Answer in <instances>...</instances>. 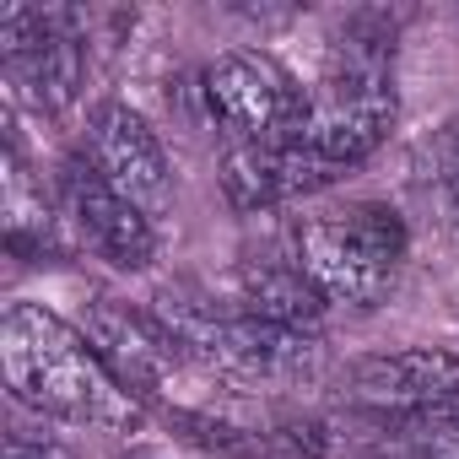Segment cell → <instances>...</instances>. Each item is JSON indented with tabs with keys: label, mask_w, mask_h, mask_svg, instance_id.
<instances>
[{
	"label": "cell",
	"mask_w": 459,
	"mask_h": 459,
	"mask_svg": "<svg viewBox=\"0 0 459 459\" xmlns=\"http://www.w3.org/2000/svg\"><path fill=\"white\" fill-rule=\"evenodd\" d=\"M287 255L314 281V292L325 303L378 308L400 281V265L411 255V233H405L394 205L346 200V205H325V211L298 216L287 233Z\"/></svg>",
	"instance_id": "obj_2"
},
{
	"label": "cell",
	"mask_w": 459,
	"mask_h": 459,
	"mask_svg": "<svg viewBox=\"0 0 459 459\" xmlns=\"http://www.w3.org/2000/svg\"><path fill=\"white\" fill-rule=\"evenodd\" d=\"M82 335L92 341V351L108 362V373L135 394V400H152L162 394V384L178 373V368H195L184 341L173 335V325L152 308H135V303H119V298H98L87 308V325Z\"/></svg>",
	"instance_id": "obj_9"
},
{
	"label": "cell",
	"mask_w": 459,
	"mask_h": 459,
	"mask_svg": "<svg viewBox=\"0 0 459 459\" xmlns=\"http://www.w3.org/2000/svg\"><path fill=\"white\" fill-rule=\"evenodd\" d=\"M0 60H6V76L49 114H65L82 98L87 44L71 12L6 6L0 12Z\"/></svg>",
	"instance_id": "obj_7"
},
{
	"label": "cell",
	"mask_w": 459,
	"mask_h": 459,
	"mask_svg": "<svg viewBox=\"0 0 459 459\" xmlns=\"http://www.w3.org/2000/svg\"><path fill=\"white\" fill-rule=\"evenodd\" d=\"M330 184L335 173L303 141H227L221 152V189L238 211H276Z\"/></svg>",
	"instance_id": "obj_11"
},
{
	"label": "cell",
	"mask_w": 459,
	"mask_h": 459,
	"mask_svg": "<svg viewBox=\"0 0 459 459\" xmlns=\"http://www.w3.org/2000/svg\"><path fill=\"white\" fill-rule=\"evenodd\" d=\"M384 454L389 459H459V411H427V416H378Z\"/></svg>",
	"instance_id": "obj_13"
},
{
	"label": "cell",
	"mask_w": 459,
	"mask_h": 459,
	"mask_svg": "<svg viewBox=\"0 0 459 459\" xmlns=\"http://www.w3.org/2000/svg\"><path fill=\"white\" fill-rule=\"evenodd\" d=\"M0 373L12 400L39 416L92 427V432H135L141 400L108 373L92 341L39 303H12L0 319Z\"/></svg>",
	"instance_id": "obj_1"
},
{
	"label": "cell",
	"mask_w": 459,
	"mask_h": 459,
	"mask_svg": "<svg viewBox=\"0 0 459 459\" xmlns=\"http://www.w3.org/2000/svg\"><path fill=\"white\" fill-rule=\"evenodd\" d=\"M92 168L130 200L141 205L152 221L173 205V162L157 141V130L146 125V114H135L119 98H103L87 108V146Z\"/></svg>",
	"instance_id": "obj_8"
},
{
	"label": "cell",
	"mask_w": 459,
	"mask_h": 459,
	"mask_svg": "<svg viewBox=\"0 0 459 459\" xmlns=\"http://www.w3.org/2000/svg\"><path fill=\"white\" fill-rule=\"evenodd\" d=\"M200 92L227 141H292L308 114V92L265 49L216 55L200 76Z\"/></svg>",
	"instance_id": "obj_5"
},
{
	"label": "cell",
	"mask_w": 459,
	"mask_h": 459,
	"mask_svg": "<svg viewBox=\"0 0 459 459\" xmlns=\"http://www.w3.org/2000/svg\"><path fill=\"white\" fill-rule=\"evenodd\" d=\"M394 114V44L384 33H346L341 44H330L325 76L308 92V114L292 141H303L341 178L389 141Z\"/></svg>",
	"instance_id": "obj_3"
},
{
	"label": "cell",
	"mask_w": 459,
	"mask_h": 459,
	"mask_svg": "<svg viewBox=\"0 0 459 459\" xmlns=\"http://www.w3.org/2000/svg\"><path fill=\"white\" fill-rule=\"evenodd\" d=\"M233 298H238V314H255V319H271V325H292V330H314L319 314L330 308L314 281L287 260H244L238 276H233Z\"/></svg>",
	"instance_id": "obj_12"
},
{
	"label": "cell",
	"mask_w": 459,
	"mask_h": 459,
	"mask_svg": "<svg viewBox=\"0 0 459 459\" xmlns=\"http://www.w3.org/2000/svg\"><path fill=\"white\" fill-rule=\"evenodd\" d=\"M346 394L373 416L459 411V351H443V346L368 351L346 368Z\"/></svg>",
	"instance_id": "obj_10"
},
{
	"label": "cell",
	"mask_w": 459,
	"mask_h": 459,
	"mask_svg": "<svg viewBox=\"0 0 459 459\" xmlns=\"http://www.w3.org/2000/svg\"><path fill=\"white\" fill-rule=\"evenodd\" d=\"M162 319L184 341L189 362L216 368L227 378H244V384H308L325 368V341L314 330L271 325V319H255L238 308L233 314L195 308V303H178Z\"/></svg>",
	"instance_id": "obj_4"
},
{
	"label": "cell",
	"mask_w": 459,
	"mask_h": 459,
	"mask_svg": "<svg viewBox=\"0 0 459 459\" xmlns=\"http://www.w3.org/2000/svg\"><path fill=\"white\" fill-rule=\"evenodd\" d=\"M416 184L459 211V119H443L421 146H416Z\"/></svg>",
	"instance_id": "obj_14"
},
{
	"label": "cell",
	"mask_w": 459,
	"mask_h": 459,
	"mask_svg": "<svg viewBox=\"0 0 459 459\" xmlns=\"http://www.w3.org/2000/svg\"><path fill=\"white\" fill-rule=\"evenodd\" d=\"M55 211L71 227V238L87 255H98L103 265H114V271L135 276V271H146L157 260V221L141 205H130L92 168L87 152H71L60 162V173H55Z\"/></svg>",
	"instance_id": "obj_6"
}]
</instances>
